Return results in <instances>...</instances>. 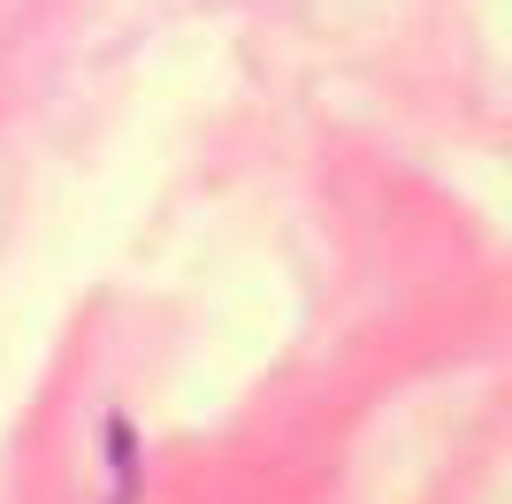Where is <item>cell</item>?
Masks as SVG:
<instances>
[]
</instances>
